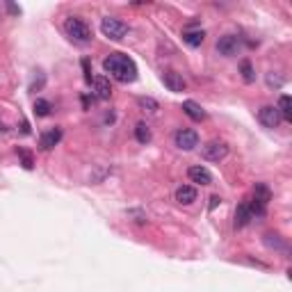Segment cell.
<instances>
[{
  "mask_svg": "<svg viewBox=\"0 0 292 292\" xmlns=\"http://www.w3.org/2000/svg\"><path fill=\"white\" fill-rule=\"evenodd\" d=\"M103 68L105 73H110L114 80L123 82V85L137 80V64L123 53H110L103 59Z\"/></svg>",
  "mask_w": 292,
  "mask_h": 292,
  "instance_id": "cell-1",
  "label": "cell"
},
{
  "mask_svg": "<svg viewBox=\"0 0 292 292\" xmlns=\"http://www.w3.org/2000/svg\"><path fill=\"white\" fill-rule=\"evenodd\" d=\"M64 32H66V36L73 39L76 44H89L91 36H94L91 34V27L78 16H68L66 21H64Z\"/></svg>",
  "mask_w": 292,
  "mask_h": 292,
  "instance_id": "cell-2",
  "label": "cell"
},
{
  "mask_svg": "<svg viewBox=\"0 0 292 292\" xmlns=\"http://www.w3.org/2000/svg\"><path fill=\"white\" fill-rule=\"evenodd\" d=\"M100 32L112 41H121L123 36L128 34V25L123 21H119V18H114V16H105L103 21H100Z\"/></svg>",
  "mask_w": 292,
  "mask_h": 292,
  "instance_id": "cell-3",
  "label": "cell"
},
{
  "mask_svg": "<svg viewBox=\"0 0 292 292\" xmlns=\"http://www.w3.org/2000/svg\"><path fill=\"white\" fill-rule=\"evenodd\" d=\"M201 155H203V160H208V162H222V160L228 155V146H226V141L210 139L208 144H203Z\"/></svg>",
  "mask_w": 292,
  "mask_h": 292,
  "instance_id": "cell-4",
  "label": "cell"
},
{
  "mask_svg": "<svg viewBox=\"0 0 292 292\" xmlns=\"http://www.w3.org/2000/svg\"><path fill=\"white\" fill-rule=\"evenodd\" d=\"M173 141H176L178 149L192 151L199 146V132H196L194 128H180V130L176 132V137H173Z\"/></svg>",
  "mask_w": 292,
  "mask_h": 292,
  "instance_id": "cell-5",
  "label": "cell"
},
{
  "mask_svg": "<svg viewBox=\"0 0 292 292\" xmlns=\"http://www.w3.org/2000/svg\"><path fill=\"white\" fill-rule=\"evenodd\" d=\"M237 50H240V39L235 34H224L217 39V53L224 57H233L237 55Z\"/></svg>",
  "mask_w": 292,
  "mask_h": 292,
  "instance_id": "cell-6",
  "label": "cell"
},
{
  "mask_svg": "<svg viewBox=\"0 0 292 292\" xmlns=\"http://www.w3.org/2000/svg\"><path fill=\"white\" fill-rule=\"evenodd\" d=\"M258 121L263 123L265 128H278V123H281L283 119L274 105H263V107L258 110Z\"/></svg>",
  "mask_w": 292,
  "mask_h": 292,
  "instance_id": "cell-7",
  "label": "cell"
},
{
  "mask_svg": "<svg viewBox=\"0 0 292 292\" xmlns=\"http://www.w3.org/2000/svg\"><path fill=\"white\" fill-rule=\"evenodd\" d=\"M162 82H164V87H167L169 91H173V94H180V91H185V89H187L185 78H182L180 73L171 71V68L162 73Z\"/></svg>",
  "mask_w": 292,
  "mask_h": 292,
  "instance_id": "cell-8",
  "label": "cell"
},
{
  "mask_svg": "<svg viewBox=\"0 0 292 292\" xmlns=\"http://www.w3.org/2000/svg\"><path fill=\"white\" fill-rule=\"evenodd\" d=\"M187 176H190V180L196 182V185H212V173L205 167H201V164H194V167L187 169Z\"/></svg>",
  "mask_w": 292,
  "mask_h": 292,
  "instance_id": "cell-9",
  "label": "cell"
},
{
  "mask_svg": "<svg viewBox=\"0 0 292 292\" xmlns=\"http://www.w3.org/2000/svg\"><path fill=\"white\" fill-rule=\"evenodd\" d=\"M91 87H94V96L96 98H100V100H107L110 96H112V85H110V80L107 78H103V76H96L94 80L89 82Z\"/></svg>",
  "mask_w": 292,
  "mask_h": 292,
  "instance_id": "cell-10",
  "label": "cell"
},
{
  "mask_svg": "<svg viewBox=\"0 0 292 292\" xmlns=\"http://www.w3.org/2000/svg\"><path fill=\"white\" fill-rule=\"evenodd\" d=\"M59 141H62V128H48V130L44 132V135L39 137V146L44 151H48V149H53V146H57Z\"/></svg>",
  "mask_w": 292,
  "mask_h": 292,
  "instance_id": "cell-11",
  "label": "cell"
},
{
  "mask_svg": "<svg viewBox=\"0 0 292 292\" xmlns=\"http://www.w3.org/2000/svg\"><path fill=\"white\" fill-rule=\"evenodd\" d=\"M182 112H185L192 121H203L205 119V110L201 107L196 100H185V103H182Z\"/></svg>",
  "mask_w": 292,
  "mask_h": 292,
  "instance_id": "cell-12",
  "label": "cell"
},
{
  "mask_svg": "<svg viewBox=\"0 0 292 292\" xmlns=\"http://www.w3.org/2000/svg\"><path fill=\"white\" fill-rule=\"evenodd\" d=\"M176 201L180 205H190L196 201V190L192 185H180L176 187Z\"/></svg>",
  "mask_w": 292,
  "mask_h": 292,
  "instance_id": "cell-13",
  "label": "cell"
},
{
  "mask_svg": "<svg viewBox=\"0 0 292 292\" xmlns=\"http://www.w3.org/2000/svg\"><path fill=\"white\" fill-rule=\"evenodd\" d=\"M203 39H205L203 30H185L182 32V41H185L187 46H192V48H199V46L203 44Z\"/></svg>",
  "mask_w": 292,
  "mask_h": 292,
  "instance_id": "cell-14",
  "label": "cell"
},
{
  "mask_svg": "<svg viewBox=\"0 0 292 292\" xmlns=\"http://www.w3.org/2000/svg\"><path fill=\"white\" fill-rule=\"evenodd\" d=\"M251 219H253V217H251L249 205H246V201H244V203H240V205H237V210H235V228H244Z\"/></svg>",
  "mask_w": 292,
  "mask_h": 292,
  "instance_id": "cell-15",
  "label": "cell"
},
{
  "mask_svg": "<svg viewBox=\"0 0 292 292\" xmlns=\"http://www.w3.org/2000/svg\"><path fill=\"white\" fill-rule=\"evenodd\" d=\"M278 114H281L283 121H292V100L287 94H283L281 98H278Z\"/></svg>",
  "mask_w": 292,
  "mask_h": 292,
  "instance_id": "cell-16",
  "label": "cell"
},
{
  "mask_svg": "<svg viewBox=\"0 0 292 292\" xmlns=\"http://www.w3.org/2000/svg\"><path fill=\"white\" fill-rule=\"evenodd\" d=\"M135 139L139 141V144H149V141L153 139V135H151V128L146 126L144 121H139L135 126Z\"/></svg>",
  "mask_w": 292,
  "mask_h": 292,
  "instance_id": "cell-17",
  "label": "cell"
},
{
  "mask_svg": "<svg viewBox=\"0 0 292 292\" xmlns=\"http://www.w3.org/2000/svg\"><path fill=\"white\" fill-rule=\"evenodd\" d=\"M253 199L260 201V203H265V205L269 203V199H272V192H269V187L265 185V182H256V187H253Z\"/></svg>",
  "mask_w": 292,
  "mask_h": 292,
  "instance_id": "cell-18",
  "label": "cell"
},
{
  "mask_svg": "<svg viewBox=\"0 0 292 292\" xmlns=\"http://www.w3.org/2000/svg\"><path fill=\"white\" fill-rule=\"evenodd\" d=\"M240 73H242V78H244V82H253L256 80V71H253V66H251L249 59H242V62H240Z\"/></svg>",
  "mask_w": 292,
  "mask_h": 292,
  "instance_id": "cell-19",
  "label": "cell"
},
{
  "mask_svg": "<svg viewBox=\"0 0 292 292\" xmlns=\"http://www.w3.org/2000/svg\"><path fill=\"white\" fill-rule=\"evenodd\" d=\"M137 105H139L141 110H149V112H158L160 110L158 100L151 98V96H139V98H137Z\"/></svg>",
  "mask_w": 292,
  "mask_h": 292,
  "instance_id": "cell-20",
  "label": "cell"
},
{
  "mask_svg": "<svg viewBox=\"0 0 292 292\" xmlns=\"http://www.w3.org/2000/svg\"><path fill=\"white\" fill-rule=\"evenodd\" d=\"M50 110H53V105H50L46 98H36L34 100V114H36V117H48Z\"/></svg>",
  "mask_w": 292,
  "mask_h": 292,
  "instance_id": "cell-21",
  "label": "cell"
},
{
  "mask_svg": "<svg viewBox=\"0 0 292 292\" xmlns=\"http://www.w3.org/2000/svg\"><path fill=\"white\" fill-rule=\"evenodd\" d=\"M265 244H267V246H272V249L287 251V246L281 242V237H278V235H272V233H267V235H265Z\"/></svg>",
  "mask_w": 292,
  "mask_h": 292,
  "instance_id": "cell-22",
  "label": "cell"
},
{
  "mask_svg": "<svg viewBox=\"0 0 292 292\" xmlns=\"http://www.w3.org/2000/svg\"><path fill=\"white\" fill-rule=\"evenodd\" d=\"M18 155H21V160H23V167H25V169H32V167H34V160H32V153H30V151H25V149H18Z\"/></svg>",
  "mask_w": 292,
  "mask_h": 292,
  "instance_id": "cell-23",
  "label": "cell"
},
{
  "mask_svg": "<svg viewBox=\"0 0 292 292\" xmlns=\"http://www.w3.org/2000/svg\"><path fill=\"white\" fill-rule=\"evenodd\" d=\"M210 201H212V203H210V208H214V205H217L222 199H219V196H212V199H210Z\"/></svg>",
  "mask_w": 292,
  "mask_h": 292,
  "instance_id": "cell-24",
  "label": "cell"
},
{
  "mask_svg": "<svg viewBox=\"0 0 292 292\" xmlns=\"http://www.w3.org/2000/svg\"><path fill=\"white\" fill-rule=\"evenodd\" d=\"M0 130H3V123H0Z\"/></svg>",
  "mask_w": 292,
  "mask_h": 292,
  "instance_id": "cell-25",
  "label": "cell"
}]
</instances>
